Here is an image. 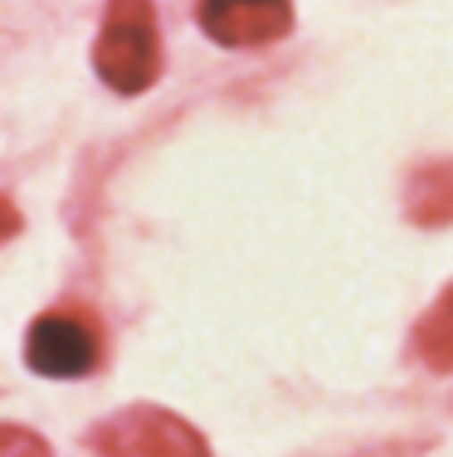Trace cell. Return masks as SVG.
I'll use <instances>...</instances> for the list:
<instances>
[{"label":"cell","mask_w":453,"mask_h":457,"mask_svg":"<svg viewBox=\"0 0 453 457\" xmlns=\"http://www.w3.org/2000/svg\"><path fill=\"white\" fill-rule=\"evenodd\" d=\"M439 312H449V317H453V282L444 287V297H439Z\"/></svg>","instance_id":"9c48e42d"},{"label":"cell","mask_w":453,"mask_h":457,"mask_svg":"<svg viewBox=\"0 0 453 457\" xmlns=\"http://www.w3.org/2000/svg\"><path fill=\"white\" fill-rule=\"evenodd\" d=\"M405 214L419 228L453 224V161H429L405 185Z\"/></svg>","instance_id":"5b68a950"},{"label":"cell","mask_w":453,"mask_h":457,"mask_svg":"<svg viewBox=\"0 0 453 457\" xmlns=\"http://www.w3.org/2000/svg\"><path fill=\"white\" fill-rule=\"evenodd\" d=\"M415 341H419V355L434 370H453V317L449 312H439V307L429 312V317L419 321Z\"/></svg>","instance_id":"8992f818"},{"label":"cell","mask_w":453,"mask_h":457,"mask_svg":"<svg viewBox=\"0 0 453 457\" xmlns=\"http://www.w3.org/2000/svg\"><path fill=\"white\" fill-rule=\"evenodd\" d=\"M29 370L49 379H83L103 361V331L88 312H45L29 321L25 336Z\"/></svg>","instance_id":"3957f363"},{"label":"cell","mask_w":453,"mask_h":457,"mask_svg":"<svg viewBox=\"0 0 453 457\" xmlns=\"http://www.w3.org/2000/svg\"><path fill=\"white\" fill-rule=\"evenodd\" d=\"M98 457H210V443L196 423L156 404H127L88 428Z\"/></svg>","instance_id":"7a4b0ae2"},{"label":"cell","mask_w":453,"mask_h":457,"mask_svg":"<svg viewBox=\"0 0 453 457\" xmlns=\"http://www.w3.org/2000/svg\"><path fill=\"white\" fill-rule=\"evenodd\" d=\"M93 69L113 93L137 97L161 79V20L151 0H107Z\"/></svg>","instance_id":"6da1fadb"},{"label":"cell","mask_w":453,"mask_h":457,"mask_svg":"<svg viewBox=\"0 0 453 457\" xmlns=\"http://www.w3.org/2000/svg\"><path fill=\"white\" fill-rule=\"evenodd\" d=\"M200 29L224 49H258L293 35V0H196Z\"/></svg>","instance_id":"277c9868"},{"label":"cell","mask_w":453,"mask_h":457,"mask_svg":"<svg viewBox=\"0 0 453 457\" xmlns=\"http://www.w3.org/2000/svg\"><path fill=\"white\" fill-rule=\"evenodd\" d=\"M0 457H54L39 433L20 428V423H0Z\"/></svg>","instance_id":"52a82bcc"},{"label":"cell","mask_w":453,"mask_h":457,"mask_svg":"<svg viewBox=\"0 0 453 457\" xmlns=\"http://www.w3.org/2000/svg\"><path fill=\"white\" fill-rule=\"evenodd\" d=\"M15 234H20V210L5 200V195H0V244H5V238H15Z\"/></svg>","instance_id":"ba28073f"}]
</instances>
